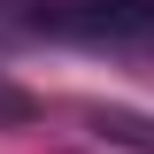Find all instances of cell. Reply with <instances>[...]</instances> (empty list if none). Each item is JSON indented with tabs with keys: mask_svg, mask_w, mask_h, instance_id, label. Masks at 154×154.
<instances>
[{
	"mask_svg": "<svg viewBox=\"0 0 154 154\" xmlns=\"http://www.w3.org/2000/svg\"><path fill=\"white\" fill-rule=\"evenodd\" d=\"M93 123L108 139H123V146H146L154 154V116H131V108H93Z\"/></svg>",
	"mask_w": 154,
	"mask_h": 154,
	"instance_id": "cell-1",
	"label": "cell"
}]
</instances>
